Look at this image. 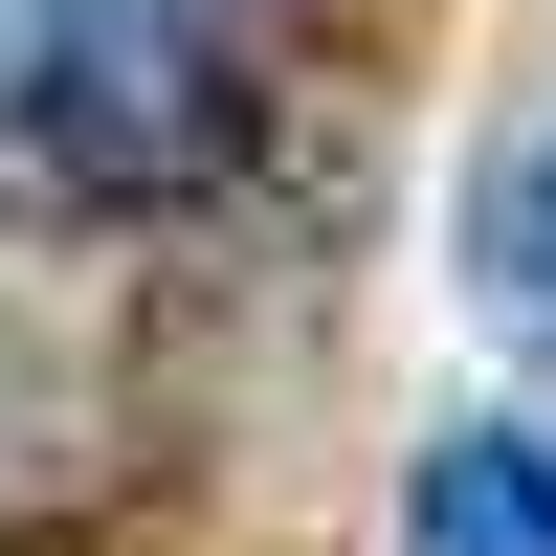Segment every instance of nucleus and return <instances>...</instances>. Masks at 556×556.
Segmentation results:
<instances>
[{
	"label": "nucleus",
	"instance_id": "obj_1",
	"mask_svg": "<svg viewBox=\"0 0 556 556\" xmlns=\"http://www.w3.org/2000/svg\"><path fill=\"white\" fill-rule=\"evenodd\" d=\"M290 0H0V178L23 201H178L245 156Z\"/></svg>",
	"mask_w": 556,
	"mask_h": 556
},
{
	"label": "nucleus",
	"instance_id": "obj_2",
	"mask_svg": "<svg viewBox=\"0 0 556 556\" xmlns=\"http://www.w3.org/2000/svg\"><path fill=\"white\" fill-rule=\"evenodd\" d=\"M401 556H556V424H445L401 468Z\"/></svg>",
	"mask_w": 556,
	"mask_h": 556
},
{
	"label": "nucleus",
	"instance_id": "obj_3",
	"mask_svg": "<svg viewBox=\"0 0 556 556\" xmlns=\"http://www.w3.org/2000/svg\"><path fill=\"white\" fill-rule=\"evenodd\" d=\"M468 312H490L513 356H556V112L468 178Z\"/></svg>",
	"mask_w": 556,
	"mask_h": 556
}]
</instances>
